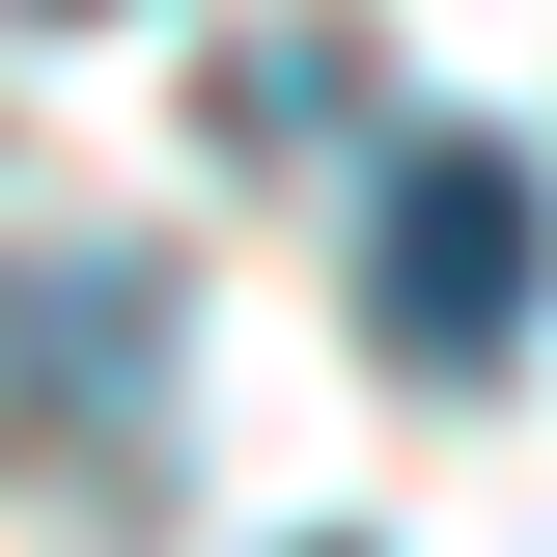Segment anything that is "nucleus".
I'll return each instance as SVG.
<instances>
[{"label": "nucleus", "instance_id": "1", "mask_svg": "<svg viewBox=\"0 0 557 557\" xmlns=\"http://www.w3.org/2000/svg\"><path fill=\"white\" fill-rule=\"evenodd\" d=\"M530 307H557V196H530V139H418L391 223H362V335L474 391V362H530Z\"/></svg>", "mask_w": 557, "mask_h": 557}]
</instances>
